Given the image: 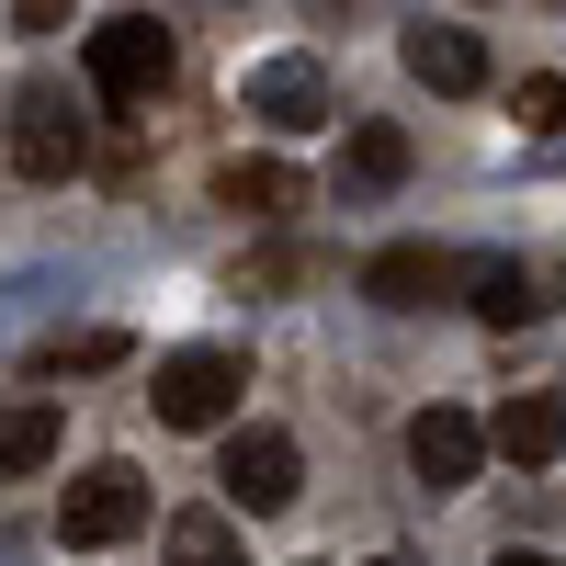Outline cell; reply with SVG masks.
<instances>
[{"instance_id": "obj_19", "label": "cell", "mask_w": 566, "mask_h": 566, "mask_svg": "<svg viewBox=\"0 0 566 566\" xmlns=\"http://www.w3.org/2000/svg\"><path fill=\"white\" fill-rule=\"evenodd\" d=\"M499 566H555V555H533V544H510V555H499Z\"/></svg>"}, {"instance_id": "obj_13", "label": "cell", "mask_w": 566, "mask_h": 566, "mask_svg": "<svg viewBox=\"0 0 566 566\" xmlns=\"http://www.w3.org/2000/svg\"><path fill=\"white\" fill-rule=\"evenodd\" d=\"M216 205H239V216H295L306 181H295V159H227V170H216Z\"/></svg>"}, {"instance_id": "obj_8", "label": "cell", "mask_w": 566, "mask_h": 566, "mask_svg": "<svg viewBox=\"0 0 566 566\" xmlns=\"http://www.w3.org/2000/svg\"><path fill=\"white\" fill-rule=\"evenodd\" d=\"M453 283H464V261L431 250V239H397V250H374V261H363V295H374V306H397V317H408V306H431V295H453Z\"/></svg>"}, {"instance_id": "obj_6", "label": "cell", "mask_w": 566, "mask_h": 566, "mask_svg": "<svg viewBox=\"0 0 566 566\" xmlns=\"http://www.w3.org/2000/svg\"><path fill=\"white\" fill-rule=\"evenodd\" d=\"M216 476H227L239 510H295V476H306V464H295V431H272V419H261V431H227V464H216Z\"/></svg>"}, {"instance_id": "obj_17", "label": "cell", "mask_w": 566, "mask_h": 566, "mask_svg": "<svg viewBox=\"0 0 566 566\" xmlns=\"http://www.w3.org/2000/svg\"><path fill=\"white\" fill-rule=\"evenodd\" d=\"M295 283H317V250H250L239 261V295H295Z\"/></svg>"}, {"instance_id": "obj_3", "label": "cell", "mask_w": 566, "mask_h": 566, "mask_svg": "<svg viewBox=\"0 0 566 566\" xmlns=\"http://www.w3.org/2000/svg\"><path fill=\"white\" fill-rule=\"evenodd\" d=\"M136 522H148V476H136V464H80L69 499H57V544H80V555L125 544Z\"/></svg>"}, {"instance_id": "obj_12", "label": "cell", "mask_w": 566, "mask_h": 566, "mask_svg": "<svg viewBox=\"0 0 566 566\" xmlns=\"http://www.w3.org/2000/svg\"><path fill=\"white\" fill-rule=\"evenodd\" d=\"M488 453H510V464H555V453H566V408H555V397H510V408L488 419Z\"/></svg>"}, {"instance_id": "obj_1", "label": "cell", "mask_w": 566, "mask_h": 566, "mask_svg": "<svg viewBox=\"0 0 566 566\" xmlns=\"http://www.w3.org/2000/svg\"><path fill=\"white\" fill-rule=\"evenodd\" d=\"M91 91H103L114 114H148L159 91H170V23L159 12H114V23H91Z\"/></svg>"}, {"instance_id": "obj_5", "label": "cell", "mask_w": 566, "mask_h": 566, "mask_svg": "<svg viewBox=\"0 0 566 566\" xmlns=\"http://www.w3.org/2000/svg\"><path fill=\"white\" fill-rule=\"evenodd\" d=\"M239 103H250L272 136H306V125L340 114V91H328V69H317V57H261V69L239 80Z\"/></svg>"}, {"instance_id": "obj_20", "label": "cell", "mask_w": 566, "mask_h": 566, "mask_svg": "<svg viewBox=\"0 0 566 566\" xmlns=\"http://www.w3.org/2000/svg\"><path fill=\"white\" fill-rule=\"evenodd\" d=\"M363 566H408V555H363Z\"/></svg>"}, {"instance_id": "obj_4", "label": "cell", "mask_w": 566, "mask_h": 566, "mask_svg": "<svg viewBox=\"0 0 566 566\" xmlns=\"http://www.w3.org/2000/svg\"><path fill=\"white\" fill-rule=\"evenodd\" d=\"M12 159H23L34 181H69V170L91 159V125L69 114L57 80H23V91H12Z\"/></svg>"}, {"instance_id": "obj_16", "label": "cell", "mask_w": 566, "mask_h": 566, "mask_svg": "<svg viewBox=\"0 0 566 566\" xmlns=\"http://www.w3.org/2000/svg\"><path fill=\"white\" fill-rule=\"evenodd\" d=\"M103 363H125V328H80V340L34 352V374H103Z\"/></svg>"}, {"instance_id": "obj_9", "label": "cell", "mask_w": 566, "mask_h": 566, "mask_svg": "<svg viewBox=\"0 0 566 566\" xmlns=\"http://www.w3.org/2000/svg\"><path fill=\"white\" fill-rule=\"evenodd\" d=\"M464 295L488 328H533L555 306V261H464Z\"/></svg>"}, {"instance_id": "obj_2", "label": "cell", "mask_w": 566, "mask_h": 566, "mask_svg": "<svg viewBox=\"0 0 566 566\" xmlns=\"http://www.w3.org/2000/svg\"><path fill=\"white\" fill-rule=\"evenodd\" d=\"M239 386H250V363L216 352V340H193V352H159L148 408L170 419V431H227V419H239Z\"/></svg>"}, {"instance_id": "obj_14", "label": "cell", "mask_w": 566, "mask_h": 566, "mask_svg": "<svg viewBox=\"0 0 566 566\" xmlns=\"http://www.w3.org/2000/svg\"><path fill=\"white\" fill-rule=\"evenodd\" d=\"M340 181H352V193H397V181H408V136H397V125H352Z\"/></svg>"}, {"instance_id": "obj_7", "label": "cell", "mask_w": 566, "mask_h": 566, "mask_svg": "<svg viewBox=\"0 0 566 566\" xmlns=\"http://www.w3.org/2000/svg\"><path fill=\"white\" fill-rule=\"evenodd\" d=\"M408 464H419V488H476V464H488V419H464V408H419V419H408Z\"/></svg>"}, {"instance_id": "obj_10", "label": "cell", "mask_w": 566, "mask_h": 566, "mask_svg": "<svg viewBox=\"0 0 566 566\" xmlns=\"http://www.w3.org/2000/svg\"><path fill=\"white\" fill-rule=\"evenodd\" d=\"M397 57H408V80H431V91H476L488 80V45L464 34V23H408Z\"/></svg>"}, {"instance_id": "obj_11", "label": "cell", "mask_w": 566, "mask_h": 566, "mask_svg": "<svg viewBox=\"0 0 566 566\" xmlns=\"http://www.w3.org/2000/svg\"><path fill=\"white\" fill-rule=\"evenodd\" d=\"M57 464V408H45V386H12L0 397V476H45Z\"/></svg>"}, {"instance_id": "obj_18", "label": "cell", "mask_w": 566, "mask_h": 566, "mask_svg": "<svg viewBox=\"0 0 566 566\" xmlns=\"http://www.w3.org/2000/svg\"><path fill=\"white\" fill-rule=\"evenodd\" d=\"M510 114H522L533 136H566V69H544V80H522V103H510Z\"/></svg>"}, {"instance_id": "obj_15", "label": "cell", "mask_w": 566, "mask_h": 566, "mask_svg": "<svg viewBox=\"0 0 566 566\" xmlns=\"http://www.w3.org/2000/svg\"><path fill=\"white\" fill-rule=\"evenodd\" d=\"M170 566H239V533H227L216 510H181L170 522Z\"/></svg>"}]
</instances>
